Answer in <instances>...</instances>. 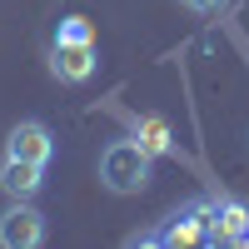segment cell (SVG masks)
<instances>
[{
    "mask_svg": "<svg viewBox=\"0 0 249 249\" xmlns=\"http://www.w3.org/2000/svg\"><path fill=\"white\" fill-rule=\"evenodd\" d=\"M100 184L110 195H140L150 184V150H140L135 140H115L100 155Z\"/></svg>",
    "mask_w": 249,
    "mask_h": 249,
    "instance_id": "cell-1",
    "label": "cell"
},
{
    "mask_svg": "<svg viewBox=\"0 0 249 249\" xmlns=\"http://www.w3.org/2000/svg\"><path fill=\"white\" fill-rule=\"evenodd\" d=\"M50 75L65 85H85L95 75V40H55L50 45Z\"/></svg>",
    "mask_w": 249,
    "mask_h": 249,
    "instance_id": "cell-2",
    "label": "cell"
},
{
    "mask_svg": "<svg viewBox=\"0 0 249 249\" xmlns=\"http://www.w3.org/2000/svg\"><path fill=\"white\" fill-rule=\"evenodd\" d=\"M40 239H45V214L35 210V204L15 199L5 214H0V244L5 249H35Z\"/></svg>",
    "mask_w": 249,
    "mask_h": 249,
    "instance_id": "cell-3",
    "label": "cell"
},
{
    "mask_svg": "<svg viewBox=\"0 0 249 249\" xmlns=\"http://www.w3.org/2000/svg\"><path fill=\"white\" fill-rule=\"evenodd\" d=\"M5 155L50 164V160H55V135H50V124H40V120H20L15 130L5 135Z\"/></svg>",
    "mask_w": 249,
    "mask_h": 249,
    "instance_id": "cell-4",
    "label": "cell"
},
{
    "mask_svg": "<svg viewBox=\"0 0 249 249\" xmlns=\"http://www.w3.org/2000/svg\"><path fill=\"white\" fill-rule=\"evenodd\" d=\"M40 184H45V164H40V160L5 155V164H0V190H5L10 199H35Z\"/></svg>",
    "mask_w": 249,
    "mask_h": 249,
    "instance_id": "cell-5",
    "label": "cell"
},
{
    "mask_svg": "<svg viewBox=\"0 0 249 249\" xmlns=\"http://www.w3.org/2000/svg\"><path fill=\"white\" fill-rule=\"evenodd\" d=\"M210 239H224V244H244L249 239V210L239 199H214L210 204Z\"/></svg>",
    "mask_w": 249,
    "mask_h": 249,
    "instance_id": "cell-6",
    "label": "cell"
},
{
    "mask_svg": "<svg viewBox=\"0 0 249 249\" xmlns=\"http://www.w3.org/2000/svg\"><path fill=\"white\" fill-rule=\"evenodd\" d=\"M204 214H210V204H195V210L175 214V224L160 239L164 244H204V239H210V219H204Z\"/></svg>",
    "mask_w": 249,
    "mask_h": 249,
    "instance_id": "cell-7",
    "label": "cell"
},
{
    "mask_svg": "<svg viewBox=\"0 0 249 249\" xmlns=\"http://www.w3.org/2000/svg\"><path fill=\"white\" fill-rule=\"evenodd\" d=\"M140 150H150V155H175V140H170V124H164L160 115H140L135 120V135H130Z\"/></svg>",
    "mask_w": 249,
    "mask_h": 249,
    "instance_id": "cell-8",
    "label": "cell"
},
{
    "mask_svg": "<svg viewBox=\"0 0 249 249\" xmlns=\"http://www.w3.org/2000/svg\"><path fill=\"white\" fill-rule=\"evenodd\" d=\"M55 40H95V30H90V20H80V15H70V20H60V30H55Z\"/></svg>",
    "mask_w": 249,
    "mask_h": 249,
    "instance_id": "cell-9",
    "label": "cell"
},
{
    "mask_svg": "<svg viewBox=\"0 0 249 249\" xmlns=\"http://www.w3.org/2000/svg\"><path fill=\"white\" fill-rule=\"evenodd\" d=\"M184 5H195V10H214L219 0H184Z\"/></svg>",
    "mask_w": 249,
    "mask_h": 249,
    "instance_id": "cell-10",
    "label": "cell"
},
{
    "mask_svg": "<svg viewBox=\"0 0 249 249\" xmlns=\"http://www.w3.org/2000/svg\"><path fill=\"white\" fill-rule=\"evenodd\" d=\"M244 244H249V239H244Z\"/></svg>",
    "mask_w": 249,
    "mask_h": 249,
    "instance_id": "cell-11",
    "label": "cell"
}]
</instances>
